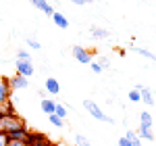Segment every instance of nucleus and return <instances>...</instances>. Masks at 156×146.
Returning a JSON list of instances; mask_svg holds the SVG:
<instances>
[{
    "mask_svg": "<svg viewBox=\"0 0 156 146\" xmlns=\"http://www.w3.org/2000/svg\"><path fill=\"white\" fill-rule=\"evenodd\" d=\"M90 69L96 73V75H100V73H102V67H100V65H98L96 61H92V63H90Z\"/></svg>",
    "mask_w": 156,
    "mask_h": 146,
    "instance_id": "a878e982",
    "label": "nucleus"
},
{
    "mask_svg": "<svg viewBox=\"0 0 156 146\" xmlns=\"http://www.w3.org/2000/svg\"><path fill=\"white\" fill-rule=\"evenodd\" d=\"M87 2H92V0H83V4H87Z\"/></svg>",
    "mask_w": 156,
    "mask_h": 146,
    "instance_id": "2f4dec72",
    "label": "nucleus"
},
{
    "mask_svg": "<svg viewBox=\"0 0 156 146\" xmlns=\"http://www.w3.org/2000/svg\"><path fill=\"white\" fill-rule=\"evenodd\" d=\"M119 146H131V144H129V140L123 136V138H119Z\"/></svg>",
    "mask_w": 156,
    "mask_h": 146,
    "instance_id": "c85d7f7f",
    "label": "nucleus"
},
{
    "mask_svg": "<svg viewBox=\"0 0 156 146\" xmlns=\"http://www.w3.org/2000/svg\"><path fill=\"white\" fill-rule=\"evenodd\" d=\"M0 146H9V136L0 132Z\"/></svg>",
    "mask_w": 156,
    "mask_h": 146,
    "instance_id": "cd10ccee",
    "label": "nucleus"
},
{
    "mask_svg": "<svg viewBox=\"0 0 156 146\" xmlns=\"http://www.w3.org/2000/svg\"><path fill=\"white\" fill-rule=\"evenodd\" d=\"M17 61H31V54L27 50H19L17 52Z\"/></svg>",
    "mask_w": 156,
    "mask_h": 146,
    "instance_id": "5701e85b",
    "label": "nucleus"
},
{
    "mask_svg": "<svg viewBox=\"0 0 156 146\" xmlns=\"http://www.w3.org/2000/svg\"><path fill=\"white\" fill-rule=\"evenodd\" d=\"M9 146H27V140H9Z\"/></svg>",
    "mask_w": 156,
    "mask_h": 146,
    "instance_id": "bb28decb",
    "label": "nucleus"
},
{
    "mask_svg": "<svg viewBox=\"0 0 156 146\" xmlns=\"http://www.w3.org/2000/svg\"><path fill=\"white\" fill-rule=\"evenodd\" d=\"M96 63H98V65H100V67H102V71L110 67V59H108V57H100V59H98Z\"/></svg>",
    "mask_w": 156,
    "mask_h": 146,
    "instance_id": "b1692460",
    "label": "nucleus"
},
{
    "mask_svg": "<svg viewBox=\"0 0 156 146\" xmlns=\"http://www.w3.org/2000/svg\"><path fill=\"white\" fill-rule=\"evenodd\" d=\"M52 21H54V25H56L58 29H69V19H67L62 13L54 11L52 13Z\"/></svg>",
    "mask_w": 156,
    "mask_h": 146,
    "instance_id": "9d476101",
    "label": "nucleus"
},
{
    "mask_svg": "<svg viewBox=\"0 0 156 146\" xmlns=\"http://www.w3.org/2000/svg\"><path fill=\"white\" fill-rule=\"evenodd\" d=\"M90 34H92L94 38H98V40H106L108 38V29H104V27H92Z\"/></svg>",
    "mask_w": 156,
    "mask_h": 146,
    "instance_id": "4468645a",
    "label": "nucleus"
},
{
    "mask_svg": "<svg viewBox=\"0 0 156 146\" xmlns=\"http://www.w3.org/2000/svg\"><path fill=\"white\" fill-rule=\"evenodd\" d=\"M37 94H40V96H42V100H44V98H48V92H46V90H40V92H37Z\"/></svg>",
    "mask_w": 156,
    "mask_h": 146,
    "instance_id": "c756f323",
    "label": "nucleus"
},
{
    "mask_svg": "<svg viewBox=\"0 0 156 146\" xmlns=\"http://www.w3.org/2000/svg\"><path fill=\"white\" fill-rule=\"evenodd\" d=\"M73 142H75V146H92V142L83 134H75L73 136Z\"/></svg>",
    "mask_w": 156,
    "mask_h": 146,
    "instance_id": "f3484780",
    "label": "nucleus"
},
{
    "mask_svg": "<svg viewBox=\"0 0 156 146\" xmlns=\"http://www.w3.org/2000/svg\"><path fill=\"white\" fill-rule=\"evenodd\" d=\"M25 40H27V46H29V48H34V50H40V48H42V44L37 42L36 38H29V36H27Z\"/></svg>",
    "mask_w": 156,
    "mask_h": 146,
    "instance_id": "4be33fe9",
    "label": "nucleus"
},
{
    "mask_svg": "<svg viewBox=\"0 0 156 146\" xmlns=\"http://www.w3.org/2000/svg\"><path fill=\"white\" fill-rule=\"evenodd\" d=\"M140 102H144V104H148V107H152V104H154V94H152V90H150V88L142 86V90H140Z\"/></svg>",
    "mask_w": 156,
    "mask_h": 146,
    "instance_id": "6e6552de",
    "label": "nucleus"
},
{
    "mask_svg": "<svg viewBox=\"0 0 156 146\" xmlns=\"http://www.w3.org/2000/svg\"><path fill=\"white\" fill-rule=\"evenodd\" d=\"M71 54H73V59L77 63H81V65H90L92 63V52L87 48H83V46H73Z\"/></svg>",
    "mask_w": 156,
    "mask_h": 146,
    "instance_id": "7ed1b4c3",
    "label": "nucleus"
},
{
    "mask_svg": "<svg viewBox=\"0 0 156 146\" xmlns=\"http://www.w3.org/2000/svg\"><path fill=\"white\" fill-rule=\"evenodd\" d=\"M54 107H56V102H54L52 98H44V100L40 102V109H42V113H46V115H52V113H54Z\"/></svg>",
    "mask_w": 156,
    "mask_h": 146,
    "instance_id": "ddd939ff",
    "label": "nucleus"
},
{
    "mask_svg": "<svg viewBox=\"0 0 156 146\" xmlns=\"http://www.w3.org/2000/svg\"><path fill=\"white\" fill-rule=\"evenodd\" d=\"M12 113H15V107H12L11 100H6V102L0 104V115H12Z\"/></svg>",
    "mask_w": 156,
    "mask_h": 146,
    "instance_id": "a211bd4d",
    "label": "nucleus"
},
{
    "mask_svg": "<svg viewBox=\"0 0 156 146\" xmlns=\"http://www.w3.org/2000/svg\"><path fill=\"white\" fill-rule=\"evenodd\" d=\"M48 119H50V123H52L54 127H65V119H60L58 115L52 113V115H48Z\"/></svg>",
    "mask_w": 156,
    "mask_h": 146,
    "instance_id": "aec40b11",
    "label": "nucleus"
},
{
    "mask_svg": "<svg viewBox=\"0 0 156 146\" xmlns=\"http://www.w3.org/2000/svg\"><path fill=\"white\" fill-rule=\"evenodd\" d=\"M140 125H148V127H154V121H152V115L144 111L142 115H140Z\"/></svg>",
    "mask_w": 156,
    "mask_h": 146,
    "instance_id": "dca6fc26",
    "label": "nucleus"
},
{
    "mask_svg": "<svg viewBox=\"0 0 156 146\" xmlns=\"http://www.w3.org/2000/svg\"><path fill=\"white\" fill-rule=\"evenodd\" d=\"M135 52H137L140 57H144V59L156 61V54H154V52H150V50H146V48H140V46H135Z\"/></svg>",
    "mask_w": 156,
    "mask_h": 146,
    "instance_id": "6ab92c4d",
    "label": "nucleus"
},
{
    "mask_svg": "<svg viewBox=\"0 0 156 146\" xmlns=\"http://www.w3.org/2000/svg\"><path fill=\"white\" fill-rule=\"evenodd\" d=\"M9 140H27V136H29V130H27V125L25 127H19V130H12L9 132Z\"/></svg>",
    "mask_w": 156,
    "mask_h": 146,
    "instance_id": "f8f14e48",
    "label": "nucleus"
},
{
    "mask_svg": "<svg viewBox=\"0 0 156 146\" xmlns=\"http://www.w3.org/2000/svg\"><path fill=\"white\" fill-rule=\"evenodd\" d=\"M34 6H36L37 11H42L44 15H50L52 17V13H54V9H52V4L50 2H46V0H29Z\"/></svg>",
    "mask_w": 156,
    "mask_h": 146,
    "instance_id": "1a4fd4ad",
    "label": "nucleus"
},
{
    "mask_svg": "<svg viewBox=\"0 0 156 146\" xmlns=\"http://www.w3.org/2000/svg\"><path fill=\"white\" fill-rule=\"evenodd\" d=\"M125 138L129 140V144H131V146H144V144H142V140H140V136H137V132H131V130H129V132L125 134Z\"/></svg>",
    "mask_w": 156,
    "mask_h": 146,
    "instance_id": "2eb2a0df",
    "label": "nucleus"
},
{
    "mask_svg": "<svg viewBox=\"0 0 156 146\" xmlns=\"http://www.w3.org/2000/svg\"><path fill=\"white\" fill-rule=\"evenodd\" d=\"M83 109L94 117V119H98V121H102V123H108V125H115V119L112 117H108L104 111L98 107L94 100H83Z\"/></svg>",
    "mask_w": 156,
    "mask_h": 146,
    "instance_id": "f03ea898",
    "label": "nucleus"
},
{
    "mask_svg": "<svg viewBox=\"0 0 156 146\" xmlns=\"http://www.w3.org/2000/svg\"><path fill=\"white\" fill-rule=\"evenodd\" d=\"M29 86V79L23 77V75H19V73H15L12 77H9V88L11 90H25Z\"/></svg>",
    "mask_w": 156,
    "mask_h": 146,
    "instance_id": "20e7f679",
    "label": "nucleus"
},
{
    "mask_svg": "<svg viewBox=\"0 0 156 146\" xmlns=\"http://www.w3.org/2000/svg\"><path fill=\"white\" fill-rule=\"evenodd\" d=\"M46 88H44V90H46V92H48L50 96H56V94H58L60 92V84H58V79H54V77H48V79H46Z\"/></svg>",
    "mask_w": 156,
    "mask_h": 146,
    "instance_id": "9b49d317",
    "label": "nucleus"
},
{
    "mask_svg": "<svg viewBox=\"0 0 156 146\" xmlns=\"http://www.w3.org/2000/svg\"><path fill=\"white\" fill-rule=\"evenodd\" d=\"M11 100V88H9V77H2L0 79V104Z\"/></svg>",
    "mask_w": 156,
    "mask_h": 146,
    "instance_id": "423d86ee",
    "label": "nucleus"
},
{
    "mask_svg": "<svg viewBox=\"0 0 156 146\" xmlns=\"http://www.w3.org/2000/svg\"><path fill=\"white\" fill-rule=\"evenodd\" d=\"M127 96H129L131 102H140V92H137V90H129V94H127Z\"/></svg>",
    "mask_w": 156,
    "mask_h": 146,
    "instance_id": "393cba45",
    "label": "nucleus"
},
{
    "mask_svg": "<svg viewBox=\"0 0 156 146\" xmlns=\"http://www.w3.org/2000/svg\"><path fill=\"white\" fill-rule=\"evenodd\" d=\"M19 127H25V121L17 113H12V115H0V132L2 134H9V132L19 130Z\"/></svg>",
    "mask_w": 156,
    "mask_h": 146,
    "instance_id": "f257e3e1",
    "label": "nucleus"
},
{
    "mask_svg": "<svg viewBox=\"0 0 156 146\" xmlns=\"http://www.w3.org/2000/svg\"><path fill=\"white\" fill-rule=\"evenodd\" d=\"M69 2H73V4H79V6L83 4V0H69Z\"/></svg>",
    "mask_w": 156,
    "mask_h": 146,
    "instance_id": "7c9ffc66",
    "label": "nucleus"
},
{
    "mask_svg": "<svg viewBox=\"0 0 156 146\" xmlns=\"http://www.w3.org/2000/svg\"><path fill=\"white\" fill-rule=\"evenodd\" d=\"M54 115H58L60 119H65V117H67V107L60 104V102H56V107H54Z\"/></svg>",
    "mask_w": 156,
    "mask_h": 146,
    "instance_id": "412c9836",
    "label": "nucleus"
},
{
    "mask_svg": "<svg viewBox=\"0 0 156 146\" xmlns=\"http://www.w3.org/2000/svg\"><path fill=\"white\" fill-rule=\"evenodd\" d=\"M17 73L29 79L34 75V63L31 61H17Z\"/></svg>",
    "mask_w": 156,
    "mask_h": 146,
    "instance_id": "39448f33",
    "label": "nucleus"
},
{
    "mask_svg": "<svg viewBox=\"0 0 156 146\" xmlns=\"http://www.w3.org/2000/svg\"><path fill=\"white\" fill-rule=\"evenodd\" d=\"M137 136H140V140H148V142H154V140H156L154 127H148V125H140V130H137Z\"/></svg>",
    "mask_w": 156,
    "mask_h": 146,
    "instance_id": "0eeeda50",
    "label": "nucleus"
}]
</instances>
